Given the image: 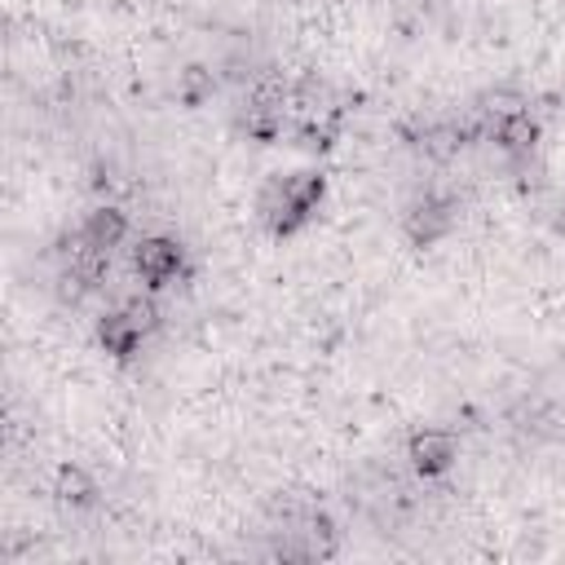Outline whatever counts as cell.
I'll list each match as a JSON object with an SVG mask.
<instances>
[{"label":"cell","instance_id":"1","mask_svg":"<svg viewBox=\"0 0 565 565\" xmlns=\"http://www.w3.org/2000/svg\"><path fill=\"white\" fill-rule=\"evenodd\" d=\"M327 199V177L318 168L300 172H269L256 194V216L274 238H291L305 225H313L318 207Z\"/></svg>","mask_w":565,"mask_h":565},{"label":"cell","instance_id":"2","mask_svg":"<svg viewBox=\"0 0 565 565\" xmlns=\"http://www.w3.org/2000/svg\"><path fill=\"white\" fill-rule=\"evenodd\" d=\"M287 88H291V79H282L278 71H260V75L243 88V97H238V106H234V132L247 137V141H256V146L282 141L287 128H291Z\"/></svg>","mask_w":565,"mask_h":565},{"label":"cell","instance_id":"3","mask_svg":"<svg viewBox=\"0 0 565 565\" xmlns=\"http://www.w3.org/2000/svg\"><path fill=\"white\" fill-rule=\"evenodd\" d=\"M459 221H463V203L450 190H437V185L419 190L402 207V234H406L411 247H433V243L450 238L459 230Z\"/></svg>","mask_w":565,"mask_h":565},{"label":"cell","instance_id":"4","mask_svg":"<svg viewBox=\"0 0 565 565\" xmlns=\"http://www.w3.org/2000/svg\"><path fill=\"white\" fill-rule=\"evenodd\" d=\"M128 260H132V274H137V282H141L146 291L177 287V282H185V278L194 274L185 243L172 238V234H146V238H137Z\"/></svg>","mask_w":565,"mask_h":565},{"label":"cell","instance_id":"5","mask_svg":"<svg viewBox=\"0 0 565 565\" xmlns=\"http://www.w3.org/2000/svg\"><path fill=\"white\" fill-rule=\"evenodd\" d=\"M406 459H411V472L424 481L446 477L459 459V437L450 428H415L406 437Z\"/></svg>","mask_w":565,"mask_h":565},{"label":"cell","instance_id":"6","mask_svg":"<svg viewBox=\"0 0 565 565\" xmlns=\"http://www.w3.org/2000/svg\"><path fill=\"white\" fill-rule=\"evenodd\" d=\"M93 340H97V349H102L106 358L132 362V358L141 353V344H146V327H141L132 313H124V309L115 305V309H102V313L93 318Z\"/></svg>","mask_w":565,"mask_h":565},{"label":"cell","instance_id":"7","mask_svg":"<svg viewBox=\"0 0 565 565\" xmlns=\"http://www.w3.org/2000/svg\"><path fill=\"white\" fill-rule=\"evenodd\" d=\"M486 141L503 154V163H521V159H534V154H539L543 124H539V115H534V110H521V115H512V119L490 124Z\"/></svg>","mask_w":565,"mask_h":565},{"label":"cell","instance_id":"8","mask_svg":"<svg viewBox=\"0 0 565 565\" xmlns=\"http://www.w3.org/2000/svg\"><path fill=\"white\" fill-rule=\"evenodd\" d=\"M335 110H344V97H340L318 71L291 79V88H287V115H291V124H300V119H322V115H335Z\"/></svg>","mask_w":565,"mask_h":565},{"label":"cell","instance_id":"9","mask_svg":"<svg viewBox=\"0 0 565 565\" xmlns=\"http://www.w3.org/2000/svg\"><path fill=\"white\" fill-rule=\"evenodd\" d=\"M53 499L62 503V508H71V512H88V508H97L102 503V486H97V477L84 468V463H57V472H53Z\"/></svg>","mask_w":565,"mask_h":565},{"label":"cell","instance_id":"10","mask_svg":"<svg viewBox=\"0 0 565 565\" xmlns=\"http://www.w3.org/2000/svg\"><path fill=\"white\" fill-rule=\"evenodd\" d=\"M340 132H344V110L322 115V119H300V124H291V128H287V141H291L296 150H305V154H327V150L340 141Z\"/></svg>","mask_w":565,"mask_h":565},{"label":"cell","instance_id":"11","mask_svg":"<svg viewBox=\"0 0 565 565\" xmlns=\"http://www.w3.org/2000/svg\"><path fill=\"white\" fill-rule=\"evenodd\" d=\"M79 230H84V238L93 243V247H106V252H115L124 238H128V212L124 207H115V203H97L84 221H79Z\"/></svg>","mask_w":565,"mask_h":565},{"label":"cell","instance_id":"12","mask_svg":"<svg viewBox=\"0 0 565 565\" xmlns=\"http://www.w3.org/2000/svg\"><path fill=\"white\" fill-rule=\"evenodd\" d=\"M216 88H221V75H216V66H203V62L181 66V71H177V84H172V93H177V102H181L185 110L207 106V102L216 97Z\"/></svg>","mask_w":565,"mask_h":565},{"label":"cell","instance_id":"13","mask_svg":"<svg viewBox=\"0 0 565 565\" xmlns=\"http://www.w3.org/2000/svg\"><path fill=\"white\" fill-rule=\"evenodd\" d=\"M468 110H472V115L486 124V132H490V124H499V119H512V115L530 110V97H525L521 88H512V84H499V88H486V93H477Z\"/></svg>","mask_w":565,"mask_h":565},{"label":"cell","instance_id":"14","mask_svg":"<svg viewBox=\"0 0 565 565\" xmlns=\"http://www.w3.org/2000/svg\"><path fill=\"white\" fill-rule=\"evenodd\" d=\"M62 265H71L93 291H102L106 287V278H110V269H115V252H106V247H93L88 238H84V247L71 256V260H62Z\"/></svg>","mask_w":565,"mask_h":565},{"label":"cell","instance_id":"15","mask_svg":"<svg viewBox=\"0 0 565 565\" xmlns=\"http://www.w3.org/2000/svg\"><path fill=\"white\" fill-rule=\"evenodd\" d=\"M119 309H124V313H132V318L146 327V335H154V331L163 327V309L154 305V291H150V296H124V300H119Z\"/></svg>","mask_w":565,"mask_h":565},{"label":"cell","instance_id":"16","mask_svg":"<svg viewBox=\"0 0 565 565\" xmlns=\"http://www.w3.org/2000/svg\"><path fill=\"white\" fill-rule=\"evenodd\" d=\"M552 230H556V234H565V203L556 207V216H552Z\"/></svg>","mask_w":565,"mask_h":565}]
</instances>
